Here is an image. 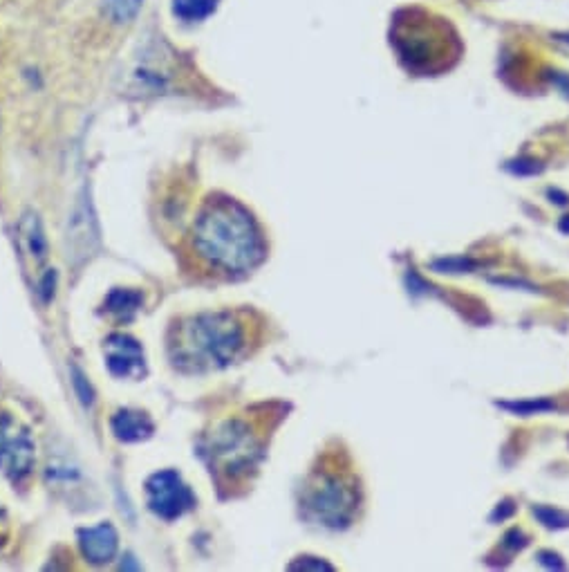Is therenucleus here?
<instances>
[{
    "mask_svg": "<svg viewBox=\"0 0 569 572\" xmlns=\"http://www.w3.org/2000/svg\"><path fill=\"white\" fill-rule=\"evenodd\" d=\"M186 256L209 279H242L267 256L263 227L254 214L229 196L204 200L186 238Z\"/></svg>",
    "mask_w": 569,
    "mask_h": 572,
    "instance_id": "1",
    "label": "nucleus"
},
{
    "mask_svg": "<svg viewBox=\"0 0 569 572\" xmlns=\"http://www.w3.org/2000/svg\"><path fill=\"white\" fill-rule=\"evenodd\" d=\"M144 0H104V14L117 25L130 23L139 14Z\"/></svg>",
    "mask_w": 569,
    "mask_h": 572,
    "instance_id": "15",
    "label": "nucleus"
},
{
    "mask_svg": "<svg viewBox=\"0 0 569 572\" xmlns=\"http://www.w3.org/2000/svg\"><path fill=\"white\" fill-rule=\"evenodd\" d=\"M146 503L160 519L173 521L191 510L195 496L180 474L173 469H164L146 481Z\"/></svg>",
    "mask_w": 569,
    "mask_h": 572,
    "instance_id": "6",
    "label": "nucleus"
},
{
    "mask_svg": "<svg viewBox=\"0 0 569 572\" xmlns=\"http://www.w3.org/2000/svg\"><path fill=\"white\" fill-rule=\"evenodd\" d=\"M16 241L27 272L36 274V279H41L48 272L45 270V263H48V241H45L39 216L32 214V211H27L21 218V223H18Z\"/></svg>",
    "mask_w": 569,
    "mask_h": 572,
    "instance_id": "8",
    "label": "nucleus"
},
{
    "mask_svg": "<svg viewBox=\"0 0 569 572\" xmlns=\"http://www.w3.org/2000/svg\"><path fill=\"white\" fill-rule=\"evenodd\" d=\"M169 81V57L160 52V45H144L124 75V88L137 97L162 95L169 88Z\"/></svg>",
    "mask_w": 569,
    "mask_h": 572,
    "instance_id": "7",
    "label": "nucleus"
},
{
    "mask_svg": "<svg viewBox=\"0 0 569 572\" xmlns=\"http://www.w3.org/2000/svg\"><path fill=\"white\" fill-rule=\"evenodd\" d=\"M104 355L110 373L124 380L144 375V350L137 344V339L124 332H115L104 341Z\"/></svg>",
    "mask_w": 569,
    "mask_h": 572,
    "instance_id": "9",
    "label": "nucleus"
},
{
    "mask_svg": "<svg viewBox=\"0 0 569 572\" xmlns=\"http://www.w3.org/2000/svg\"><path fill=\"white\" fill-rule=\"evenodd\" d=\"M289 568H319V570H332V566H328V564H305V561H301V564H292Z\"/></svg>",
    "mask_w": 569,
    "mask_h": 572,
    "instance_id": "17",
    "label": "nucleus"
},
{
    "mask_svg": "<svg viewBox=\"0 0 569 572\" xmlns=\"http://www.w3.org/2000/svg\"><path fill=\"white\" fill-rule=\"evenodd\" d=\"M298 512L323 530H348L363 512V481L352 456L341 442H330L298 492Z\"/></svg>",
    "mask_w": 569,
    "mask_h": 572,
    "instance_id": "4",
    "label": "nucleus"
},
{
    "mask_svg": "<svg viewBox=\"0 0 569 572\" xmlns=\"http://www.w3.org/2000/svg\"><path fill=\"white\" fill-rule=\"evenodd\" d=\"M7 534H9V521H7L5 510L0 507V543L7 541Z\"/></svg>",
    "mask_w": 569,
    "mask_h": 572,
    "instance_id": "16",
    "label": "nucleus"
},
{
    "mask_svg": "<svg viewBox=\"0 0 569 572\" xmlns=\"http://www.w3.org/2000/svg\"><path fill=\"white\" fill-rule=\"evenodd\" d=\"M265 319L254 310H216L177 319L166 350L180 373H211L251 357L263 344Z\"/></svg>",
    "mask_w": 569,
    "mask_h": 572,
    "instance_id": "3",
    "label": "nucleus"
},
{
    "mask_svg": "<svg viewBox=\"0 0 569 572\" xmlns=\"http://www.w3.org/2000/svg\"><path fill=\"white\" fill-rule=\"evenodd\" d=\"M79 546L83 557H86L90 564H108L110 559L115 557L119 539L117 532L110 523H101L97 528H88L79 532Z\"/></svg>",
    "mask_w": 569,
    "mask_h": 572,
    "instance_id": "10",
    "label": "nucleus"
},
{
    "mask_svg": "<svg viewBox=\"0 0 569 572\" xmlns=\"http://www.w3.org/2000/svg\"><path fill=\"white\" fill-rule=\"evenodd\" d=\"M142 294L133 290H115L110 292L106 299V312L117 321H130L135 317V312L142 306Z\"/></svg>",
    "mask_w": 569,
    "mask_h": 572,
    "instance_id": "13",
    "label": "nucleus"
},
{
    "mask_svg": "<svg viewBox=\"0 0 569 572\" xmlns=\"http://www.w3.org/2000/svg\"><path fill=\"white\" fill-rule=\"evenodd\" d=\"M220 0H173V14L182 23H200L216 12Z\"/></svg>",
    "mask_w": 569,
    "mask_h": 572,
    "instance_id": "14",
    "label": "nucleus"
},
{
    "mask_svg": "<svg viewBox=\"0 0 569 572\" xmlns=\"http://www.w3.org/2000/svg\"><path fill=\"white\" fill-rule=\"evenodd\" d=\"M110 429L115 436L124 442H139L151 436L155 424L148 418V413L137 409H119L113 420H110Z\"/></svg>",
    "mask_w": 569,
    "mask_h": 572,
    "instance_id": "11",
    "label": "nucleus"
},
{
    "mask_svg": "<svg viewBox=\"0 0 569 572\" xmlns=\"http://www.w3.org/2000/svg\"><path fill=\"white\" fill-rule=\"evenodd\" d=\"M283 415V404H256L225 415L204 431L200 456L222 496H240L254 485Z\"/></svg>",
    "mask_w": 569,
    "mask_h": 572,
    "instance_id": "2",
    "label": "nucleus"
},
{
    "mask_svg": "<svg viewBox=\"0 0 569 572\" xmlns=\"http://www.w3.org/2000/svg\"><path fill=\"white\" fill-rule=\"evenodd\" d=\"M81 238H83V247H86V254H88L90 241H97L95 218H92L90 214V202H81V205L72 211L70 229H68V247L72 249V254L77 252ZM72 254H68V261L72 258Z\"/></svg>",
    "mask_w": 569,
    "mask_h": 572,
    "instance_id": "12",
    "label": "nucleus"
},
{
    "mask_svg": "<svg viewBox=\"0 0 569 572\" xmlns=\"http://www.w3.org/2000/svg\"><path fill=\"white\" fill-rule=\"evenodd\" d=\"M36 463V447L30 429L12 411L0 409V472L12 483L30 478Z\"/></svg>",
    "mask_w": 569,
    "mask_h": 572,
    "instance_id": "5",
    "label": "nucleus"
}]
</instances>
